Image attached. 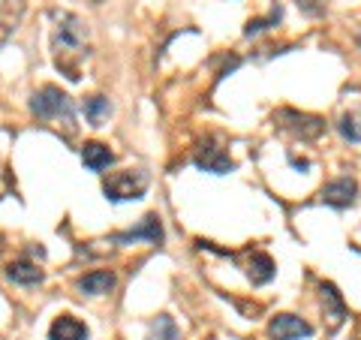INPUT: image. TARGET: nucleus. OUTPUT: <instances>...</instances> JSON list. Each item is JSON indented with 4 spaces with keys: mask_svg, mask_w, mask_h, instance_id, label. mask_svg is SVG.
I'll return each mask as SVG.
<instances>
[{
    "mask_svg": "<svg viewBox=\"0 0 361 340\" xmlns=\"http://www.w3.org/2000/svg\"><path fill=\"white\" fill-rule=\"evenodd\" d=\"M54 30H51V51L54 66L70 78L78 82L82 78V61L87 58V25L73 13H51Z\"/></svg>",
    "mask_w": 361,
    "mask_h": 340,
    "instance_id": "f257e3e1",
    "label": "nucleus"
},
{
    "mask_svg": "<svg viewBox=\"0 0 361 340\" xmlns=\"http://www.w3.org/2000/svg\"><path fill=\"white\" fill-rule=\"evenodd\" d=\"M30 111L37 118H45V121H63L66 127L73 130V121H75L73 99L54 85H45L30 97Z\"/></svg>",
    "mask_w": 361,
    "mask_h": 340,
    "instance_id": "f03ea898",
    "label": "nucleus"
},
{
    "mask_svg": "<svg viewBox=\"0 0 361 340\" xmlns=\"http://www.w3.org/2000/svg\"><path fill=\"white\" fill-rule=\"evenodd\" d=\"M145 187H148V178L142 172H133V169H123V172H111L103 181V193L111 202H127V199H142Z\"/></svg>",
    "mask_w": 361,
    "mask_h": 340,
    "instance_id": "7ed1b4c3",
    "label": "nucleus"
},
{
    "mask_svg": "<svg viewBox=\"0 0 361 340\" xmlns=\"http://www.w3.org/2000/svg\"><path fill=\"white\" fill-rule=\"evenodd\" d=\"M274 123H277L280 130L298 135V139H304V142H310V139H316V135H322V130H325L322 118L304 115V111H295V109H280L277 115H274Z\"/></svg>",
    "mask_w": 361,
    "mask_h": 340,
    "instance_id": "20e7f679",
    "label": "nucleus"
},
{
    "mask_svg": "<svg viewBox=\"0 0 361 340\" xmlns=\"http://www.w3.org/2000/svg\"><path fill=\"white\" fill-rule=\"evenodd\" d=\"M313 328L298 320V316H292V313H277L274 320L268 322V334L271 340H301V337H310Z\"/></svg>",
    "mask_w": 361,
    "mask_h": 340,
    "instance_id": "39448f33",
    "label": "nucleus"
},
{
    "mask_svg": "<svg viewBox=\"0 0 361 340\" xmlns=\"http://www.w3.org/2000/svg\"><path fill=\"white\" fill-rule=\"evenodd\" d=\"M193 160H196L199 169H205V172H214V175H226V172H232V169H235L232 157L226 154L220 145H211V142L202 145Z\"/></svg>",
    "mask_w": 361,
    "mask_h": 340,
    "instance_id": "423d86ee",
    "label": "nucleus"
},
{
    "mask_svg": "<svg viewBox=\"0 0 361 340\" xmlns=\"http://www.w3.org/2000/svg\"><path fill=\"white\" fill-rule=\"evenodd\" d=\"M133 241H151V244H163V226L157 214H148L135 229L130 232H118L115 235V244H133Z\"/></svg>",
    "mask_w": 361,
    "mask_h": 340,
    "instance_id": "0eeeda50",
    "label": "nucleus"
},
{
    "mask_svg": "<svg viewBox=\"0 0 361 340\" xmlns=\"http://www.w3.org/2000/svg\"><path fill=\"white\" fill-rule=\"evenodd\" d=\"M322 202L325 205H334V208H346V205H353L355 196H358V184H355V178H337L331 181V184H325L322 187Z\"/></svg>",
    "mask_w": 361,
    "mask_h": 340,
    "instance_id": "6e6552de",
    "label": "nucleus"
},
{
    "mask_svg": "<svg viewBox=\"0 0 361 340\" xmlns=\"http://www.w3.org/2000/svg\"><path fill=\"white\" fill-rule=\"evenodd\" d=\"M25 9H27L25 0H0V45L16 33L21 18H25Z\"/></svg>",
    "mask_w": 361,
    "mask_h": 340,
    "instance_id": "1a4fd4ad",
    "label": "nucleus"
},
{
    "mask_svg": "<svg viewBox=\"0 0 361 340\" xmlns=\"http://www.w3.org/2000/svg\"><path fill=\"white\" fill-rule=\"evenodd\" d=\"M322 308H325V316H329V332L334 334L346 320V304L341 298V292L334 289V283H322Z\"/></svg>",
    "mask_w": 361,
    "mask_h": 340,
    "instance_id": "9d476101",
    "label": "nucleus"
},
{
    "mask_svg": "<svg viewBox=\"0 0 361 340\" xmlns=\"http://www.w3.org/2000/svg\"><path fill=\"white\" fill-rule=\"evenodd\" d=\"M49 340H87V325L73 313H61L49 328Z\"/></svg>",
    "mask_w": 361,
    "mask_h": 340,
    "instance_id": "9b49d317",
    "label": "nucleus"
},
{
    "mask_svg": "<svg viewBox=\"0 0 361 340\" xmlns=\"http://www.w3.org/2000/svg\"><path fill=\"white\" fill-rule=\"evenodd\" d=\"M247 277L253 280V286H262V283L274 280V259L268 253H250L247 256Z\"/></svg>",
    "mask_w": 361,
    "mask_h": 340,
    "instance_id": "f8f14e48",
    "label": "nucleus"
},
{
    "mask_svg": "<svg viewBox=\"0 0 361 340\" xmlns=\"http://www.w3.org/2000/svg\"><path fill=\"white\" fill-rule=\"evenodd\" d=\"M115 283H118V277L111 274V271H90V274L78 280V289H82L85 296H109V292L115 289Z\"/></svg>",
    "mask_w": 361,
    "mask_h": 340,
    "instance_id": "ddd939ff",
    "label": "nucleus"
},
{
    "mask_svg": "<svg viewBox=\"0 0 361 340\" xmlns=\"http://www.w3.org/2000/svg\"><path fill=\"white\" fill-rule=\"evenodd\" d=\"M111 160H115V154L109 151V145H103V142H85L82 163L90 169V172H103V169L111 166Z\"/></svg>",
    "mask_w": 361,
    "mask_h": 340,
    "instance_id": "4468645a",
    "label": "nucleus"
},
{
    "mask_svg": "<svg viewBox=\"0 0 361 340\" xmlns=\"http://www.w3.org/2000/svg\"><path fill=\"white\" fill-rule=\"evenodd\" d=\"M9 280L21 283V286H33V283H42V268H37L33 262H13L6 268Z\"/></svg>",
    "mask_w": 361,
    "mask_h": 340,
    "instance_id": "2eb2a0df",
    "label": "nucleus"
},
{
    "mask_svg": "<svg viewBox=\"0 0 361 340\" xmlns=\"http://www.w3.org/2000/svg\"><path fill=\"white\" fill-rule=\"evenodd\" d=\"M85 115L94 127H103V123L109 121V115H111V103L106 97H90V99H85Z\"/></svg>",
    "mask_w": 361,
    "mask_h": 340,
    "instance_id": "dca6fc26",
    "label": "nucleus"
},
{
    "mask_svg": "<svg viewBox=\"0 0 361 340\" xmlns=\"http://www.w3.org/2000/svg\"><path fill=\"white\" fill-rule=\"evenodd\" d=\"M337 130H341L343 139L361 142V109L358 111H346V115L341 118V123H337Z\"/></svg>",
    "mask_w": 361,
    "mask_h": 340,
    "instance_id": "f3484780",
    "label": "nucleus"
},
{
    "mask_svg": "<svg viewBox=\"0 0 361 340\" xmlns=\"http://www.w3.org/2000/svg\"><path fill=\"white\" fill-rule=\"evenodd\" d=\"M148 340H178V325L172 316H157V322L148 332Z\"/></svg>",
    "mask_w": 361,
    "mask_h": 340,
    "instance_id": "a211bd4d",
    "label": "nucleus"
},
{
    "mask_svg": "<svg viewBox=\"0 0 361 340\" xmlns=\"http://www.w3.org/2000/svg\"><path fill=\"white\" fill-rule=\"evenodd\" d=\"M90 4H94V6H99V4H103V0H90Z\"/></svg>",
    "mask_w": 361,
    "mask_h": 340,
    "instance_id": "6ab92c4d",
    "label": "nucleus"
}]
</instances>
